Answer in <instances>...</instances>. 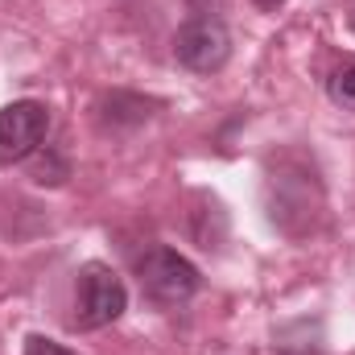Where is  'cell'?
<instances>
[{"label": "cell", "mask_w": 355, "mask_h": 355, "mask_svg": "<svg viewBox=\"0 0 355 355\" xmlns=\"http://www.w3.org/2000/svg\"><path fill=\"white\" fill-rule=\"evenodd\" d=\"M75 322L79 327H112L124 310H128V289H124V281L116 277V268L99 265V261H91V265L79 268V285H75Z\"/></svg>", "instance_id": "obj_1"}, {"label": "cell", "mask_w": 355, "mask_h": 355, "mask_svg": "<svg viewBox=\"0 0 355 355\" xmlns=\"http://www.w3.org/2000/svg\"><path fill=\"white\" fill-rule=\"evenodd\" d=\"M141 285H145V293L153 297V302H162V306H182V302H190L194 293H198V268L190 265L186 257H178L174 248H153V252H145L141 257Z\"/></svg>", "instance_id": "obj_2"}, {"label": "cell", "mask_w": 355, "mask_h": 355, "mask_svg": "<svg viewBox=\"0 0 355 355\" xmlns=\"http://www.w3.org/2000/svg\"><path fill=\"white\" fill-rule=\"evenodd\" d=\"M174 54L186 71L211 75V71H219V67L232 58V37H227L223 21H215V17H194V21H186L174 33Z\"/></svg>", "instance_id": "obj_3"}, {"label": "cell", "mask_w": 355, "mask_h": 355, "mask_svg": "<svg viewBox=\"0 0 355 355\" xmlns=\"http://www.w3.org/2000/svg\"><path fill=\"white\" fill-rule=\"evenodd\" d=\"M50 132V112L37 99H17L0 107V166L25 162Z\"/></svg>", "instance_id": "obj_4"}, {"label": "cell", "mask_w": 355, "mask_h": 355, "mask_svg": "<svg viewBox=\"0 0 355 355\" xmlns=\"http://www.w3.org/2000/svg\"><path fill=\"white\" fill-rule=\"evenodd\" d=\"M331 99H335L339 107H347V112H355V62H347V67H339V71L331 75Z\"/></svg>", "instance_id": "obj_5"}, {"label": "cell", "mask_w": 355, "mask_h": 355, "mask_svg": "<svg viewBox=\"0 0 355 355\" xmlns=\"http://www.w3.org/2000/svg\"><path fill=\"white\" fill-rule=\"evenodd\" d=\"M25 355H75V352L54 343V339H46V335H29L25 339Z\"/></svg>", "instance_id": "obj_6"}, {"label": "cell", "mask_w": 355, "mask_h": 355, "mask_svg": "<svg viewBox=\"0 0 355 355\" xmlns=\"http://www.w3.org/2000/svg\"><path fill=\"white\" fill-rule=\"evenodd\" d=\"M257 4H261V8H281L285 0H257Z\"/></svg>", "instance_id": "obj_7"}]
</instances>
